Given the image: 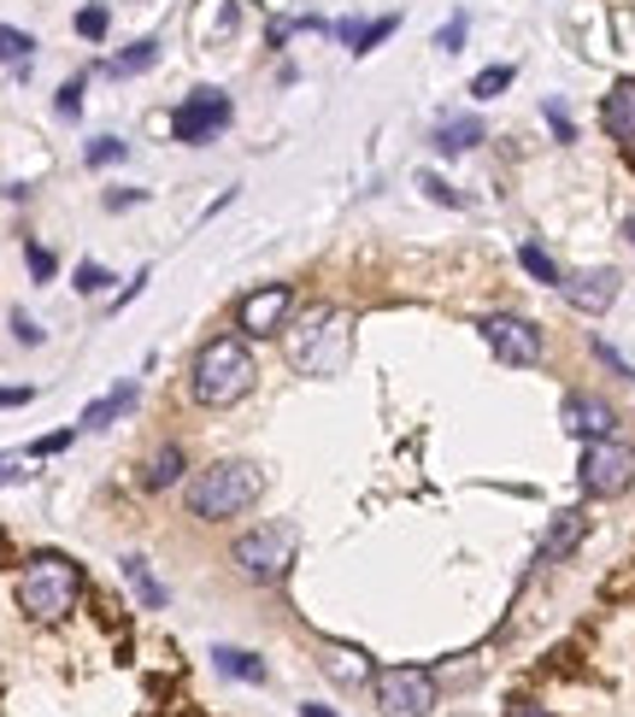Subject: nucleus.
<instances>
[{
	"label": "nucleus",
	"instance_id": "nucleus-23",
	"mask_svg": "<svg viewBox=\"0 0 635 717\" xmlns=\"http://www.w3.org/2000/svg\"><path fill=\"white\" fill-rule=\"evenodd\" d=\"M518 265H524V271L536 277V282H565V277H559V265H553V259H547V248H536V241H524V248H518Z\"/></svg>",
	"mask_w": 635,
	"mask_h": 717
},
{
	"label": "nucleus",
	"instance_id": "nucleus-38",
	"mask_svg": "<svg viewBox=\"0 0 635 717\" xmlns=\"http://www.w3.org/2000/svg\"><path fill=\"white\" fill-rule=\"evenodd\" d=\"M36 395V388H0V406H24Z\"/></svg>",
	"mask_w": 635,
	"mask_h": 717
},
{
	"label": "nucleus",
	"instance_id": "nucleus-12",
	"mask_svg": "<svg viewBox=\"0 0 635 717\" xmlns=\"http://www.w3.org/2000/svg\"><path fill=\"white\" fill-rule=\"evenodd\" d=\"M565 429L583 436V441H601V436L618 429V412H612L606 400H594V395H565Z\"/></svg>",
	"mask_w": 635,
	"mask_h": 717
},
{
	"label": "nucleus",
	"instance_id": "nucleus-4",
	"mask_svg": "<svg viewBox=\"0 0 635 717\" xmlns=\"http://www.w3.org/2000/svg\"><path fill=\"white\" fill-rule=\"evenodd\" d=\"M77 594H83V577H77L71 559H59V552H36L24 565V577H18V606L30 611V618L42 624H59L66 611L77 606Z\"/></svg>",
	"mask_w": 635,
	"mask_h": 717
},
{
	"label": "nucleus",
	"instance_id": "nucleus-5",
	"mask_svg": "<svg viewBox=\"0 0 635 717\" xmlns=\"http://www.w3.org/2000/svg\"><path fill=\"white\" fill-rule=\"evenodd\" d=\"M236 565L248 570L254 582L289 577V565H295V524H259V529H248V536L236 541Z\"/></svg>",
	"mask_w": 635,
	"mask_h": 717
},
{
	"label": "nucleus",
	"instance_id": "nucleus-2",
	"mask_svg": "<svg viewBox=\"0 0 635 717\" xmlns=\"http://www.w3.org/2000/svg\"><path fill=\"white\" fill-rule=\"evenodd\" d=\"M254 377H259V365H254V353H248V341H241V336H212V341L195 353L189 388H195L200 406L224 412V406H236L241 395H248Z\"/></svg>",
	"mask_w": 635,
	"mask_h": 717
},
{
	"label": "nucleus",
	"instance_id": "nucleus-6",
	"mask_svg": "<svg viewBox=\"0 0 635 717\" xmlns=\"http://www.w3.org/2000/svg\"><path fill=\"white\" fill-rule=\"evenodd\" d=\"M371 688L388 717H429V706H436V676L418 665H388L371 676Z\"/></svg>",
	"mask_w": 635,
	"mask_h": 717
},
{
	"label": "nucleus",
	"instance_id": "nucleus-16",
	"mask_svg": "<svg viewBox=\"0 0 635 717\" xmlns=\"http://www.w3.org/2000/svg\"><path fill=\"white\" fill-rule=\"evenodd\" d=\"M130 406H136V388H130V382H118L112 395H100L95 406H83V418H77V429H107L118 412H130Z\"/></svg>",
	"mask_w": 635,
	"mask_h": 717
},
{
	"label": "nucleus",
	"instance_id": "nucleus-29",
	"mask_svg": "<svg viewBox=\"0 0 635 717\" xmlns=\"http://www.w3.org/2000/svg\"><path fill=\"white\" fill-rule=\"evenodd\" d=\"M107 265H77V295H107Z\"/></svg>",
	"mask_w": 635,
	"mask_h": 717
},
{
	"label": "nucleus",
	"instance_id": "nucleus-42",
	"mask_svg": "<svg viewBox=\"0 0 635 717\" xmlns=\"http://www.w3.org/2000/svg\"><path fill=\"white\" fill-rule=\"evenodd\" d=\"M629 159H635V148H629Z\"/></svg>",
	"mask_w": 635,
	"mask_h": 717
},
{
	"label": "nucleus",
	"instance_id": "nucleus-11",
	"mask_svg": "<svg viewBox=\"0 0 635 717\" xmlns=\"http://www.w3.org/2000/svg\"><path fill=\"white\" fill-rule=\"evenodd\" d=\"M565 300L577 306V312H588V318H601L612 300H618V271H606V265H594V271H570L565 282Z\"/></svg>",
	"mask_w": 635,
	"mask_h": 717
},
{
	"label": "nucleus",
	"instance_id": "nucleus-40",
	"mask_svg": "<svg viewBox=\"0 0 635 717\" xmlns=\"http://www.w3.org/2000/svg\"><path fill=\"white\" fill-rule=\"evenodd\" d=\"M18 477H24V470H12L7 459H0V482H18Z\"/></svg>",
	"mask_w": 635,
	"mask_h": 717
},
{
	"label": "nucleus",
	"instance_id": "nucleus-9",
	"mask_svg": "<svg viewBox=\"0 0 635 717\" xmlns=\"http://www.w3.org/2000/svg\"><path fill=\"white\" fill-rule=\"evenodd\" d=\"M483 341L495 347V359L506 365H542V330L529 318H512V312H488L483 323Z\"/></svg>",
	"mask_w": 635,
	"mask_h": 717
},
{
	"label": "nucleus",
	"instance_id": "nucleus-33",
	"mask_svg": "<svg viewBox=\"0 0 635 717\" xmlns=\"http://www.w3.org/2000/svg\"><path fill=\"white\" fill-rule=\"evenodd\" d=\"M12 336L24 341V347H36V341H42V330H36V323H30V312H12Z\"/></svg>",
	"mask_w": 635,
	"mask_h": 717
},
{
	"label": "nucleus",
	"instance_id": "nucleus-3",
	"mask_svg": "<svg viewBox=\"0 0 635 717\" xmlns=\"http://www.w3.org/2000/svg\"><path fill=\"white\" fill-rule=\"evenodd\" d=\"M265 495V470L259 465H241V459H218L207 470H195L189 477V511L195 518H236V511H248L254 500Z\"/></svg>",
	"mask_w": 635,
	"mask_h": 717
},
{
	"label": "nucleus",
	"instance_id": "nucleus-13",
	"mask_svg": "<svg viewBox=\"0 0 635 717\" xmlns=\"http://www.w3.org/2000/svg\"><path fill=\"white\" fill-rule=\"evenodd\" d=\"M601 130L612 141H624V148H635V77H624V83L601 100Z\"/></svg>",
	"mask_w": 635,
	"mask_h": 717
},
{
	"label": "nucleus",
	"instance_id": "nucleus-10",
	"mask_svg": "<svg viewBox=\"0 0 635 717\" xmlns=\"http://www.w3.org/2000/svg\"><path fill=\"white\" fill-rule=\"evenodd\" d=\"M289 306H295V295L282 289V282H271V289H254L248 300H241V312H236L241 336H271V330H282V323H289Z\"/></svg>",
	"mask_w": 635,
	"mask_h": 717
},
{
	"label": "nucleus",
	"instance_id": "nucleus-17",
	"mask_svg": "<svg viewBox=\"0 0 635 717\" xmlns=\"http://www.w3.org/2000/svg\"><path fill=\"white\" fill-rule=\"evenodd\" d=\"M212 659H218L224 676H236V683H265V676H271L259 665V653H248V647H212Z\"/></svg>",
	"mask_w": 635,
	"mask_h": 717
},
{
	"label": "nucleus",
	"instance_id": "nucleus-34",
	"mask_svg": "<svg viewBox=\"0 0 635 717\" xmlns=\"http://www.w3.org/2000/svg\"><path fill=\"white\" fill-rule=\"evenodd\" d=\"M424 189H429V200H441V207H459V195H454V189H447V182H441V177H424Z\"/></svg>",
	"mask_w": 635,
	"mask_h": 717
},
{
	"label": "nucleus",
	"instance_id": "nucleus-26",
	"mask_svg": "<svg viewBox=\"0 0 635 717\" xmlns=\"http://www.w3.org/2000/svg\"><path fill=\"white\" fill-rule=\"evenodd\" d=\"M107 24H112L107 7H83V12H77V36H89V42H100V36H107Z\"/></svg>",
	"mask_w": 635,
	"mask_h": 717
},
{
	"label": "nucleus",
	"instance_id": "nucleus-21",
	"mask_svg": "<svg viewBox=\"0 0 635 717\" xmlns=\"http://www.w3.org/2000/svg\"><path fill=\"white\" fill-rule=\"evenodd\" d=\"M177 470H182V447H159V454L148 459V470H141V482H148V488H171Z\"/></svg>",
	"mask_w": 635,
	"mask_h": 717
},
{
	"label": "nucleus",
	"instance_id": "nucleus-22",
	"mask_svg": "<svg viewBox=\"0 0 635 717\" xmlns=\"http://www.w3.org/2000/svg\"><path fill=\"white\" fill-rule=\"evenodd\" d=\"M30 53H36V36L12 30V24H0V66H24Z\"/></svg>",
	"mask_w": 635,
	"mask_h": 717
},
{
	"label": "nucleus",
	"instance_id": "nucleus-8",
	"mask_svg": "<svg viewBox=\"0 0 635 717\" xmlns=\"http://www.w3.org/2000/svg\"><path fill=\"white\" fill-rule=\"evenodd\" d=\"M635 482V454L624 441H612V436H601V441H588V454H583V488L594 500H618L624 488Z\"/></svg>",
	"mask_w": 635,
	"mask_h": 717
},
{
	"label": "nucleus",
	"instance_id": "nucleus-1",
	"mask_svg": "<svg viewBox=\"0 0 635 717\" xmlns=\"http://www.w3.org/2000/svg\"><path fill=\"white\" fill-rule=\"evenodd\" d=\"M282 347H289V365L300 377H336L347 371V353H354V318L336 312V306H318L295 330H282Z\"/></svg>",
	"mask_w": 635,
	"mask_h": 717
},
{
	"label": "nucleus",
	"instance_id": "nucleus-30",
	"mask_svg": "<svg viewBox=\"0 0 635 717\" xmlns=\"http://www.w3.org/2000/svg\"><path fill=\"white\" fill-rule=\"evenodd\" d=\"M24 265H30V277H36V282H48V277L59 271V265H53V253H48V248H36V241L24 248Z\"/></svg>",
	"mask_w": 635,
	"mask_h": 717
},
{
	"label": "nucleus",
	"instance_id": "nucleus-36",
	"mask_svg": "<svg viewBox=\"0 0 635 717\" xmlns=\"http://www.w3.org/2000/svg\"><path fill=\"white\" fill-rule=\"evenodd\" d=\"M506 717H553V711H542L536 700H512V706H506Z\"/></svg>",
	"mask_w": 635,
	"mask_h": 717
},
{
	"label": "nucleus",
	"instance_id": "nucleus-18",
	"mask_svg": "<svg viewBox=\"0 0 635 717\" xmlns=\"http://www.w3.org/2000/svg\"><path fill=\"white\" fill-rule=\"evenodd\" d=\"M483 141V118H447L436 130V153H470Z\"/></svg>",
	"mask_w": 635,
	"mask_h": 717
},
{
	"label": "nucleus",
	"instance_id": "nucleus-25",
	"mask_svg": "<svg viewBox=\"0 0 635 717\" xmlns=\"http://www.w3.org/2000/svg\"><path fill=\"white\" fill-rule=\"evenodd\" d=\"M125 153H130V141H118V136H100V141H89V153H83V159H89V166L100 171V166H118V159H125Z\"/></svg>",
	"mask_w": 635,
	"mask_h": 717
},
{
	"label": "nucleus",
	"instance_id": "nucleus-35",
	"mask_svg": "<svg viewBox=\"0 0 635 717\" xmlns=\"http://www.w3.org/2000/svg\"><path fill=\"white\" fill-rule=\"evenodd\" d=\"M59 447H71V429H59V436H48V441H36L30 454H59Z\"/></svg>",
	"mask_w": 635,
	"mask_h": 717
},
{
	"label": "nucleus",
	"instance_id": "nucleus-37",
	"mask_svg": "<svg viewBox=\"0 0 635 717\" xmlns=\"http://www.w3.org/2000/svg\"><path fill=\"white\" fill-rule=\"evenodd\" d=\"M136 200H141V189H130V195L118 189V195H107V207H112V212H125V207H136Z\"/></svg>",
	"mask_w": 635,
	"mask_h": 717
},
{
	"label": "nucleus",
	"instance_id": "nucleus-7",
	"mask_svg": "<svg viewBox=\"0 0 635 717\" xmlns=\"http://www.w3.org/2000/svg\"><path fill=\"white\" fill-rule=\"evenodd\" d=\"M230 118H236V107H230L224 89H195V94H182V107L171 112V136L182 141V148H207Z\"/></svg>",
	"mask_w": 635,
	"mask_h": 717
},
{
	"label": "nucleus",
	"instance_id": "nucleus-14",
	"mask_svg": "<svg viewBox=\"0 0 635 717\" xmlns=\"http://www.w3.org/2000/svg\"><path fill=\"white\" fill-rule=\"evenodd\" d=\"M395 30H400V18H395V12H388V18H371V24H359V18H341V24H336V36H341V42L354 48V53H371V48H377V42H388Z\"/></svg>",
	"mask_w": 635,
	"mask_h": 717
},
{
	"label": "nucleus",
	"instance_id": "nucleus-20",
	"mask_svg": "<svg viewBox=\"0 0 635 717\" xmlns=\"http://www.w3.org/2000/svg\"><path fill=\"white\" fill-rule=\"evenodd\" d=\"M153 66H159V42H153V36H141V42H130L107 71H112V77H136V71H153Z\"/></svg>",
	"mask_w": 635,
	"mask_h": 717
},
{
	"label": "nucleus",
	"instance_id": "nucleus-39",
	"mask_svg": "<svg viewBox=\"0 0 635 717\" xmlns=\"http://www.w3.org/2000/svg\"><path fill=\"white\" fill-rule=\"evenodd\" d=\"M300 717H336V711H330V706H318V700H312V706H300Z\"/></svg>",
	"mask_w": 635,
	"mask_h": 717
},
{
	"label": "nucleus",
	"instance_id": "nucleus-31",
	"mask_svg": "<svg viewBox=\"0 0 635 717\" xmlns=\"http://www.w3.org/2000/svg\"><path fill=\"white\" fill-rule=\"evenodd\" d=\"M459 42H465V12H459V18H447V24L436 30V48H447V53H454Z\"/></svg>",
	"mask_w": 635,
	"mask_h": 717
},
{
	"label": "nucleus",
	"instance_id": "nucleus-15",
	"mask_svg": "<svg viewBox=\"0 0 635 717\" xmlns=\"http://www.w3.org/2000/svg\"><path fill=\"white\" fill-rule=\"evenodd\" d=\"M583 529H588L583 511H559V518H553V529H547V541H542V565H559L565 552L583 541Z\"/></svg>",
	"mask_w": 635,
	"mask_h": 717
},
{
	"label": "nucleus",
	"instance_id": "nucleus-28",
	"mask_svg": "<svg viewBox=\"0 0 635 717\" xmlns=\"http://www.w3.org/2000/svg\"><path fill=\"white\" fill-rule=\"evenodd\" d=\"M300 30H324V18H277V24H271V48H282Z\"/></svg>",
	"mask_w": 635,
	"mask_h": 717
},
{
	"label": "nucleus",
	"instance_id": "nucleus-19",
	"mask_svg": "<svg viewBox=\"0 0 635 717\" xmlns=\"http://www.w3.org/2000/svg\"><path fill=\"white\" fill-rule=\"evenodd\" d=\"M125 582L136 588V600L148 606V611H159V606H166V582L153 577V565H148V559H125Z\"/></svg>",
	"mask_w": 635,
	"mask_h": 717
},
{
	"label": "nucleus",
	"instance_id": "nucleus-27",
	"mask_svg": "<svg viewBox=\"0 0 635 717\" xmlns=\"http://www.w3.org/2000/svg\"><path fill=\"white\" fill-rule=\"evenodd\" d=\"M83 89H89L83 77H71V83L59 89V100H53V112H59V118H77V112H83Z\"/></svg>",
	"mask_w": 635,
	"mask_h": 717
},
{
	"label": "nucleus",
	"instance_id": "nucleus-41",
	"mask_svg": "<svg viewBox=\"0 0 635 717\" xmlns=\"http://www.w3.org/2000/svg\"><path fill=\"white\" fill-rule=\"evenodd\" d=\"M624 230H629V241H635V218H629V223H624Z\"/></svg>",
	"mask_w": 635,
	"mask_h": 717
},
{
	"label": "nucleus",
	"instance_id": "nucleus-24",
	"mask_svg": "<svg viewBox=\"0 0 635 717\" xmlns=\"http://www.w3.org/2000/svg\"><path fill=\"white\" fill-rule=\"evenodd\" d=\"M512 77H518L512 66H488V71H477L470 94H477V100H495V94H506V89H512Z\"/></svg>",
	"mask_w": 635,
	"mask_h": 717
},
{
	"label": "nucleus",
	"instance_id": "nucleus-32",
	"mask_svg": "<svg viewBox=\"0 0 635 717\" xmlns=\"http://www.w3.org/2000/svg\"><path fill=\"white\" fill-rule=\"evenodd\" d=\"M547 125H553V136H559V141H577V130H570V118H565V107H559V100H547Z\"/></svg>",
	"mask_w": 635,
	"mask_h": 717
}]
</instances>
